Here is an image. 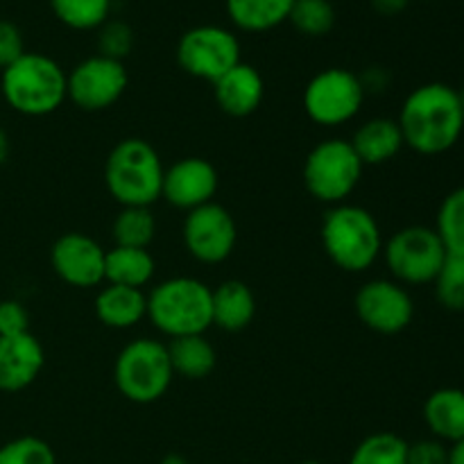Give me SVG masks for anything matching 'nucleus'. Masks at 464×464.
I'll list each match as a JSON object with an SVG mask.
<instances>
[{
  "instance_id": "1",
  "label": "nucleus",
  "mask_w": 464,
  "mask_h": 464,
  "mask_svg": "<svg viewBox=\"0 0 464 464\" xmlns=\"http://www.w3.org/2000/svg\"><path fill=\"white\" fill-rule=\"evenodd\" d=\"M403 143L424 157L444 154L460 140L464 116L458 89L430 82L412 91L399 113Z\"/></svg>"
},
{
  "instance_id": "2",
  "label": "nucleus",
  "mask_w": 464,
  "mask_h": 464,
  "mask_svg": "<svg viewBox=\"0 0 464 464\" xmlns=\"http://www.w3.org/2000/svg\"><path fill=\"white\" fill-rule=\"evenodd\" d=\"M163 175L161 157L143 139L121 140L104 163V184L122 207H152L161 198Z\"/></svg>"
},
{
  "instance_id": "3",
  "label": "nucleus",
  "mask_w": 464,
  "mask_h": 464,
  "mask_svg": "<svg viewBox=\"0 0 464 464\" xmlns=\"http://www.w3.org/2000/svg\"><path fill=\"white\" fill-rule=\"evenodd\" d=\"M3 95L23 116H48L68 98V75L54 59L25 53L3 71Z\"/></svg>"
},
{
  "instance_id": "4",
  "label": "nucleus",
  "mask_w": 464,
  "mask_h": 464,
  "mask_svg": "<svg viewBox=\"0 0 464 464\" xmlns=\"http://www.w3.org/2000/svg\"><path fill=\"white\" fill-rule=\"evenodd\" d=\"M324 252L340 270L362 272L383 252V238L376 218L367 208L338 204L322 222Z\"/></svg>"
},
{
  "instance_id": "5",
  "label": "nucleus",
  "mask_w": 464,
  "mask_h": 464,
  "mask_svg": "<svg viewBox=\"0 0 464 464\" xmlns=\"http://www.w3.org/2000/svg\"><path fill=\"white\" fill-rule=\"evenodd\" d=\"M148 315L170 338L204 335L213 324L211 288L190 276L163 281L148 297Z\"/></svg>"
},
{
  "instance_id": "6",
  "label": "nucleus",
  "mask_w": 464,
  "mask_h": 464,
  "mask_svg": "<svg viewBox=\"0 0 464 464\" xmlns=\"http://www.w3.org/2000/svg\"><path fill=\"white\" fill-rule=\"evenodd\" d=\"M170 356L166 344L152 338H140L127 344L113 365L118 392L134 403H154L168 392L172 383Z\"/></svg>"
},
{
  "instance_id": "7",
  "label": "nucleus",
  "mask_w": 464,
  "mask_h": 464,
  "mask_svg": "<svg viewBox=\"0 0 464 464\" xmlns=\"http://www.w3.org/2000/svg\"><path fill=\"white\" fill-rule=\"evenodd\" d=\"M362 168L349 140H322L304 161V184L320 202L343 204L361 181Z\"/></svg>"
},
{
  "instance_id": "8",
  "label": "nucleus",
  "mask_w": 464,
  "mask_h": 464,
  "mask_svg": "<svg viewBox=\"0 0 464 464\" xmlns=\"http://www.w3.org/2000/svg\"><path fill=\"white\" fill-rule=\"evenodd\" d=\"M388 270L399 284H433L440 267L447 261V249L433 227L412 225L397 231L383 249Z\"/></svg>"
},
{
  "instance_id": "9",
  "label": "nucleus",
  "mask_w": 464,
  "mask_h": 464,
  "mask_svg": "<svg viewBox=\"0 0 464 464\" xmlns=\"http://www.w3.org/2000/svg\"><path fill=\"white\" fill-rule=\"evenodd\" d=\"M365 89L356 72L347 68H326L308 82L304 91V109L317 125L335 127L358 116Z\"/></svg>"
},
{
  "instance_id": "10",
  "label": "nucleus",
  "mask_w": 464,
  "mask_h": 464,
  "mask_svg": "<svg viewBox=\"0 0 464 464\" xmlns=\"http://www.w3.org/2000/svg\"><path fill=\"white\" fill-rule=\"evenodd\" d=\"M177 62L190 77L213 84L240 63V44L227 27L198 25L177 44Z\"/></svg>"
},
{
  "instance_id": "11",
  "label": "nucleus",
  "mask_w": 464,
  "mask_h": 464,
  "mask_svg": "<svg viewBox=\"0 0 464 464\" xmlns=\"http://www.w3.org/2000/svg\"><path fill=\"white\" fill-rule=\"evenodd\" d=\"M127 82L125 63L95 54L71 71L68 98L84 111H104L122 98Z\"/></svg>"
},
{
  "instance_id": "12",
  "label": "nucleus",
  "mask_w": 464,
  "mask_h": 464,
  "mask_svg": "<svg viewBox=\"0 0 464 464\" xmlns=\"http://www.w3.org/2000/svg\"><path fill=\"white\" fill-rule=\"evenodd\" d=\"M356 313L367 329L394 335L411 326L415 304H412L411 293L399 281L376 279L358 290Z\"/></svg>"
},
{
  "instance_id": "13",
  "label": "nucleus",
  "mask_w": 464,
  "mask_h": 464,
  "mask_svg": "<svg viewBox=\"0 0 464 464\" xmlns=\"http://www.w3.org/2000/svg\"><path fill=\"white\" fill-rule=\"evenodd\" d=\"M238 229L225 207L208 202L188 211L184 222V243L190 256L202 263H222L231 256Z\"/></svg>"
},
{
  "instance_id": "14",
  "label": "nucleus",
  "mask_w": 464,
  "mask_h": 464,
  "mask_svg": "<svg viewBox=\"0 0 464 464\" xmlns=\"http://www.w3.org/2000/svg\"><path fill=\"white\" fill-rule=\"evenodd\" d=\"M104 249L84 234H63L54 240L50 263L62 281L75 288H91L104 281Z\"/></svg>"
},
{
  "instance_id": "15",
  "label": "nucleus",
  "mask_w": 464,
  "mask_h": 464,
  "mask_svg": "<svg viewBox=\"0 0 464 464\" xmlns=\"http://www.w3.org/2000/svg\"><path fill=\"white\" fill-rule=\"evenodd\" d=\"M218 190V172L207 159L188 157L170 166L163 175L161 198H166L172 207L193 211L213 202Z\"/></svg>"
},
{
  "instance_id": "16",
  "label": "nucleus",
  "mask_w": 464,
  "mask_h": 464,
  "mask_svg": "<svg viewBox=\"0 0 464 464\" xmlns=\"http://www.w3.org/2000/svg\"><path fill=\"white\" fill-rule=\"evenodd\" d=\"M45 353L32 334L0 338V390L21 392L44 370Z\"/></svg>"
},
{
  "instance_id": "17",
  "label": "nucleus",
  "mask_w": 464,
  "mask_h": 464,
  "mask_svg": "<svg viewBox=\"0 0 464 464\" xmlns=\"http://www.w3.org/2000/svg\"><path fill=\"white\" fill-rule=\"evenodd\" d=\"M213 93L216 102L225 113L234 118L252 116L263 102L266 84H263L261 72L249 63H236L229 72L213 82Z\"/></svg>"
},
{
  "instance_id": "18",
  "label": "nucleus",
  "mask_w": 464,
  "mask_h": 464,
  "mask_svg": "<svg viewBox=\"0 0 464 464\" xmlns=\"http://www.w3.org/2000/svg\"><path fill=\"white\" fill-rule=\"evenodd\" d=\"M349 143H352L353 152L358 154L362 166H383V163L392 161L406 145L401 127L392 118L367 121L365 125L358 127Z\"/></svg>"
},
{
  "instance_id": "19",
  "label": "nucleus",
  "mask_w": 464,
  "mask_h": 464,
  "mask_svg": "<svg viewBox=\"0 0 464 464\" xmlns=\"http://www.w3.org/2000/svg\"><path fill=\"white\" fill-rule=\"evenodd\" d=\"M424 421L435 440L456 444L464 440V390L440 388L426 399Z\"/></svg>"
},
{
  "instance_id": "20",
  "label": "nucleus",
  "mask_w": 464,
  "mask_h": 464,
  "mask_svg": "<svg viewBox=\"0 0 464 464\" xmlns=\"http://www.w3.org/2000/svg\"><path fill=\"white\" fill-rule=\"evenodd\" d=\"M211 299L213 324L229 334L247 329L256 315V299H254L252 288L243 281H225L216 290H211Z\"/></svg>"
},
{
  "instance_id": "21",
  "label": "nucleus",
  "mask_w": 464,
  "mask_h": 464,
  "mask_svg": "<svg viewBox=\"0 0 464 464\" xmlns=\"http://www.w3.org/2000/svg\"><path fill=\"white\" fill-rule=\"evenodd\" d=\"M95 315L109 329H130L148 315V297L139 288L107 284L95 297Z\"/></svg>"
},
{
  "instance_id": "22",
  "label": "nucleus",
  "mask_w": 464,
  "mask_h": 464,
  "mask_svg": "<svg viewBox=\"0 0 464 464\" xmlns=\"http://www.w3.org/2000/svg\"><path fill=\"white\" fill-rule=\"evenodd\" d=\"M154 275V258L148 249L113 247L104 254V281L127 288H143Z\"/></svg>"
},
{
  "instance_id": "23",
  "label": "nucleus",
  "mask_w": 464,
  "mask_h": 464,
  "mask_svg": "<svg viewBox=\"0 0 464 464\" xmlns=\"http://www.w3.org/2000/svg\"><path fill=\"white\" fill-rule=\"evenodd\" d=\"M295 0H227V14L238 30L267 32L288 21Z\"/></svg>"
},
{
  "instance_id": "24",
  "label": "nucleus",
  "mask_w": 464,
  "mask_h": 464,
  "mask_svg": "<svg viewBox=\"0 0 464 464\" xmlns=\"http://www.w3.org/2000/svg\"><path fill=\"white\" fill-rule=\"evenodd\" d=\"M168 356L175 374L184 379H207L216 370V349L204 335H184V338H172L168 344Z\"/></svg>"
},
{
  "instance_id": "25",
  "label": "nucleus",
  "mask_w": 464,
  "mask_h": 464,
  "mask_svg": "<svg viewBox=\"0 0 464 464\" xmlns=\"http://www.w3.org/2000/svg\"><path fill=\"white\" fill-rule=\"evenodd\" d=\"M154 234H157V220L150 207H122L113 220V240L118 247L148 249Z\"/></svg>"
},
{
  "instance_id": "26",
  "label": "nucleus",
  "mask_w": 464,
  "mask_h": 464,
  "mask_svg": "<svg viewBox=\"0 0 464 464\" xmlns=\"http://www.w3.org/2000/svg\"><path fill=\"white\" fill-rule=\"evenodd\" d=\"M435 231L451 256H464V186L451 190L438 208Z\"/></svg>"
},
{
  "instance_id": "27",
  "label": "nucleus",
  "mask_w": 464,
  "mask_h": 464,
  "mask_svg": "<svg viewBox=\"0 0 464 464\" xmlns=\"http://www.w3.org/2000/svg\"><path fill=\"white\" fill-rule=\"evenodd\" d=\"M50 7L71 30H98L109 21L111 0H50Z\"/></svg>"
},
{
  "instance_id": "28",
  "label": "nucleus",
  "mask_w": 464,
  "mask_h": 464,
  "mask_svg": "<svg viewBox=\"0 0 464 464\" xmlns=\"http://www.w3.org/2000/svg\"><path fill=\"white\" fill-rule=\"evenodd\" d=\"M349 464H408V442L394 433H374L353 449Z\"/></svg>"
},
{
  "instance_id": "29",
  "label": "nucleus",
  "mask_w": 464,
  "mask_h": 464,
  "mask_svg": "<svg viewBox=\"0 0 464 464\" xmlns=\"http://www.w3.org/2000/svg\"><path fill=\"white\" fill-rule=\"evenodd\" d=\"M288 21L306 36H324L335 25V9L331 0H295Z\"/></svg>"
},
{
  "instance_id": "30",
  "label": "nucleus",
  "mask_w": 464,
  "mask_h": 464,
  "mask_svg": "<svg viewBox=\"0 0 464 464\" xmlns=\"http://www.w3.org/2000/svg\"><path fill=\"white\" fill-rule=\"evenodd\" d=\"M435 297L447 311H464V256L449 254L444 266L440 267L438 276L433 279Z\"/></svg>"
},
{
  "instance_id": "31",
  "label": "nucleus",
  "mask_w": 464,
  "mask_h": 464,
  "mask_svg": "<svg viewBox=\"0 0 464 464\" xmlns=\"http://www.w3.org/2000/svg\"><path fill=\"white\" fill-rule=\"evenodd\" d=\"M0 464H57V458L48 442L27 435L0 447Z\"/></svg>"
},
{
  "instance_id": "32",
  "label": "nucleus",
  "mask_w": 464,
  "mask_h": 464,
  "mask_svg": "<svg viewBox=\"0 0 464 464\" xmlns=\"http://www.w3.org/2000/svg\"><path fill=\"white\" fill-rule=\"evenodd\" d=\"M134 48V32L122 21H107L98 27V54L122 62Z\"/></svg>"
},
{
  "instance_id": "33",
  "label": "nucleus",
  "mask_w": 464,
  "mask_h": 464,
  "mask_svg": "<svg viewBox=\"0 0 464 464\" xmlns=\"http://www.w3.org/2000/svg\"><path fill=\"white\" fill-rule=\"evenodd\" d=\"M30 334V313L21 302L0 299V338Z\"/></svg>"
},
{
  "instance_id": "34",
  "label": "nucleus",
  "mask_w": 464,
  "mask_h": 464,
  "mask_svg": "<svg viewBox=\"0 0 464 464\" xmlns=\"http://www.w3.org/2000/svg\"><path fill=\"white\" fill-rule=\"evenodd\" d=\"M23 54H25V45H23L21 30L12 21H0V68L5 71Z\"/></svg>"
},
{
  "instance_id": "35",
  "label": "nucleus",
  "mask_w": 464,
  "mask_h": 464,
  "mask_svg": "<svg viewBox=\"0 0 464 464\" xmlns=\"http://www.w3.org/2000/svg\"><path fill=\"white\" fill-rule=\"evenodd\" d=\"M408 464H449V447L435 438L408 444Z\"/></svg>"
},
{
  "instance_id": "36",
  "label": "nucleus",
  "mask_w": 464,
  "mask_h": 464,
  "mask_svg": "<svg viewBox=\"0 0 464 464\" xmlns=\"http://www.w3.org/2000/svg\"><path fill=\"white\" fill-rule=\"evenodd\" d=\"M411 5V0H372V7L383 16H397Z\"/></svg>"
},
{
  "instance_id": "37",
  "label": "nucleus",
  "mask_w": 464,
  "mask_h": 464,
  "mask_svg": "<svg viewBox=\"0 0 464 464\" xmlns=\"http://www.w3.org/2000/svg\"><path fill=\"white\" fill-rule=\"evenodd\" d=\"M449 464H464V440L449 447Z\"/></svg>"
},
{
  "instance_id": "38",
  "label": "nucleus",
  "mask_w": 464,
  "mask_h": 464,
  "mask_svg": "<svg viewBox=\"0 0 464 464\" xmlns=\"http://www.w3.org/2000/svg\"><path fill=\"white\" fill-rule=\"evenodd\" d=\"M9 159V136L7 131L0 130V166Z\"/></svg>"
},
{
  "instance_id": "39",
  "label": "nucleus",
  "mask_w": 464,
  "mask_h": 464,
  "mask_svg": "<svg viewBox=\"0 0 464 464\" xmlns=\"http://www.w3.org/2000/svg\"><path fill=\"white\" fill-rule=\"evenodd\" d=\"M161 464H188V462H186L179 453H168V456L161 460Z\"/></svg>"
},
{
  "instance_id": "40",
  "label": "nucleus",
  "mask_w": 464,
  "mask_h": 464,
  "mask_svg": "<svg viewBox=\"0 0 464 464\" xmlns=\"http://www.w3.org/2000/svg\"><path fill=\"white\" fill-rule=\"evenodd\" d=\"M458 98H460V107H462V116H464V86L458 91Z\"/></svg>"
},
{
  "instance_id": "41",
  "label": "nucleus",
  "mask_w": 464,
  "mask_h": 464,
  "mask_svg": "<svg viewBox=\"0 0 464 464\" xmlns=\"http://www.w3.org/2000/svg\"><path fill=\"white\" fill-rule=\"evenodd\" d=\"M304 464H317V462H304Z\"/></svg>"
}]
</instances>
